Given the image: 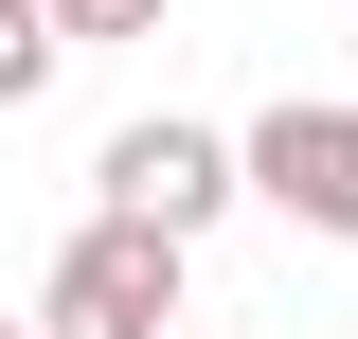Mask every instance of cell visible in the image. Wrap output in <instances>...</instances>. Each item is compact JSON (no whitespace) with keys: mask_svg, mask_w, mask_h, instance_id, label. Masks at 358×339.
I'll use <instances>...</instances> for the list:
<instances>
[{"mask_svg":"<svg viewBox=\"0 0 358 339\" xmlns=\"http://www.w3.org/2000/svg\"><path fill=\"white\" fill-rule=\"evenodd\" d=\"M36 339H197L179 322V232L90 214L72 250H54V286H36Z\"/></svg>","mask_w":358,"mask_h":339,"instance_id":"obj_1","label":"cell"},{"mask_svg":"<svg viewBox=\"0 0 358 339\" xmlns=\"http://www.w3.org/2000/svg\"><path fill=\"white\" fill-rule=\"evenodd\" d=\"M54 18H72V54L90 36H162V0H54Z\"/></svg>","mask_w":358,"mask_h":339,"instance_id":"obj_5","label":"cell"},{"mask_svg":"<svg viewBox=\"0 0 358 339\" xmlns=\"http://www.w3.org/2000/svg\"><path fill=\"white\" fill-rule=\"evenodd\" d=\"M251 197L287 214V232H322V250H358V107H268L251 126Z\"/></svg>","mask_w":358,"mask_h":339,"instance_id":"obj_3","label":"cell"},{"mask_svg":"<svg viewBox=\"0 0 358 339\" xmlns=\"http://www.w3.org/2000/svg\"><path fill=\"white\" fill-rule=\"evenodd\" d=\"M197 339H233V322H197Z\"/></svg>","mask_w":358,"mask_h":339,"instance_id":"obj_6","label":"cell"},{"mask_svg":"<svg viewBox=\"0 0 358 339\" xmlns=\"http://www.w3.org/2000/svg\"><path fill=\"white\" fill-rule=\"evenodd\" d=\"M251 197V143H215V126H108V161H90V214H143V232H179V250H197V232H215V214Z\"/></svg>","mask_w":358,"mask_h":339,"instance_id":"obj_2","label":"cell"},{"mask_svg":"<svg viewBox=\"0 0 358 339\" xmlns=\"http://www.w3.org/2000/svg\"><path fill=\"white\" fill-rule=\"evenodd\" d=\"M0 339H18V322H0Z\"/></svg>","mask_w":358,"mask_h":339,"instance_id":"obj_7","label":"cell"},{"mask_svg":"<svg viewBox=\"0 0 358 339\" xmlns=\"http://www.w3.org/2000/svg\"><path fill=\"white\" fill-rule=\"evenodd\" d=\"M54 54H72V18H54V0H0V107H36Z\"/></svg>","mask_w":358,"mask_h":339,"instance_id":"obj_4","label":"cell"}]
</instances>
